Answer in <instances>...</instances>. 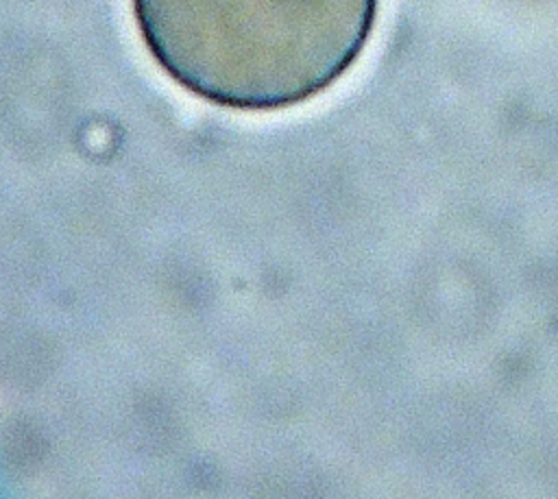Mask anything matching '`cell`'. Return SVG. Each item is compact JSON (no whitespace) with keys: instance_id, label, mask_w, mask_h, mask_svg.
<instances>
[{"instance_id":"obj_1","label":"cell","mask_w":558,"mask_h":499,"mask_svg":"<svg viewBox=\"0 0 558 499\" xmlns=\"http://www.w3.org/2000/svg\"><path fill=\"white\" fill-rule=\"evenodd\" d=\"M381 0H131L137 35L187 94L231 111L310 102L364 54Z\"/></svg>"}]
</instances>
